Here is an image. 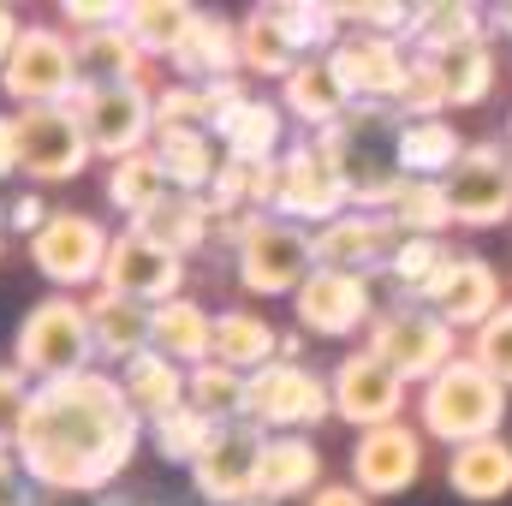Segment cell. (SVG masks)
Segmentation results:
<instances>
[{"instance_id": "14", "label": "cell", "mask_w": 512, "mask_h": 506, "mask_svg": "<svg viewBox=\"0 0 512 506\" xmlns=\"http://www.w3.org/2000/svg\"><path fill=\"white\" fill-rule=\"evenodd\" d=\"M453 227H501L512 215V149L501 143H465L459 167L441 179Z\"/></svg>"}, {"instance_id": "17", "label": "cell", "mask_w": 512, "mask_h": 506, "mask_svg": "<svg viewBox=\"0 0 512 506\" xmlns=\"http://www.w3.org/2000/svg\"><path fill=\"white\" fill-rule=\"evenodd\" d=\"M328 60H334V72H340V84L358 108H393V96L405 84V66H411L399 36H370V30H346Z\"/></svg>"}, {"instance_id": "9", "label": "cell", "mask_w": 512, "mask_h": 506, "mask_svg": "<svg viewBox=\"0 0 512 506\" xmlns=\"http://www.w3.org/2000/svg\"><path fill=\"white\" fill-rule=\"evenodd\" d=\"M322 417H334V393H328V381L316 376L310 364L274 358L268 370L251 376L245 423H256L262 435H304V429H316Z\"/></svg>"}, {"instance_id": "58", "label": "cell", "mask_w": 512, "mask_h": 506, "mask_svg": "<svg viewBox=\"0 0 512 506\" xmlns=\"http://www.w3.org/2000/svg\"><path fill=\"white\" fill-rule=\"evenodd\" d=\"M0 256H6V239H0Z\"/></svg>"}, {"instance_id": "25", "label": "cell", "mask_w": 512, "mask_h": 506, "mask_svg": "<svg viewBox=\"0 0 512 506\" xmlns=\"http://www.w3.org/2000/svg\"><path fill=\"white\" fill-rule=\"evenodd\" d=\"M221 155L227 161H245V167H262V161H280L286 155V108L268 102V96H245L221 126Z\"/></svg>"}, {"instance_id": "36", "label": "cell", "mask_w": 512, "mask_h": 506, "mask_svg": "<svg viewBox=\"0 0 512 506\" xmlns=\"http://www.w3.org/2000/svg\"><path fill=\"white\" fill-rule=\"evenodd\" d=\"M78 42V72L84 84H143V48L126 36V24L72 36Z\"/></svg>"}, {"instance_id": "27", "label": "cell", "mask_w": 512, "mask_h": 506, "mask_svg": "<svg viewBox=\"0 0 512 506\" xmlns=\"http://www.w3.org/2000/svg\"><path fill=\"white\" fill-rule=\"evenodd\" d=\"M155 352L173 358L179 370H197V364H215V316L197 304V298H167L155 304Z\"/></svg>"}, {"instance_id": "5", "label": "cell", "mask_w": 512, "mask_h": 506, "mask_svg": "<svg viewBox=\"0 0 512 506\" xmlns=\"http://www.w3.org/2000/svg\"><path fill=\"white\" fill-rule=\"evenodd\" d=\"M0 90L18 108H72V96L84 90L78 42L60 24H24L12 60L0 66Z\"/></svg>"}, {"instance_id": "22", "label": "cell", "mask_w": 512, "mask_h": 506, "mask_svg": "<svg viewBox=\"0 0 512 506\" xmlns=\"http://www.w3.org/2000/svg\"><path fill=\"white\" fill-rule=\"evenodd\" d=\"M84 316H90V340H96V358L102 364H120L126 370L131 358L155 352V304H137V298H120V292H90L84 298Z\"/></svg>"}, {"instance_id": "41", "label": "cell", "mask_w": 512, "mask_h": 506, "mask_svg": "<svg viewBox=\"0 0 512 506\" xmlns=\"http://www.w3.org/2000/svg\"><path fill=\"white\" fill-rule=\"evenodd\" d=\"M441 72H447V96H453V108H477V102H489L501 66H495V48H489V42H465V48L441 54Z\"/></svg>"}, {"instance_id": "39", "label": "cell", "mask_w": 512, "mask_h": 506, "mask_svg": "<svg viewBox=\"0 0 512 506\" xmlns=\"http://www.w3.org/2000/svg\"><path fill=\"white\" fill-rule=\"evenodd\" d=\"M245 393H251V376H239L227 364H197L185 405H197L209 423H245Z\"/></svg>"}, {"instance_id": "47", "label": "cell", "mask_w": 512, "mask_h": 506, "mask_svg": "<svg viewBox=\"0 0 512 506\" xmlns=\"http://www.w3.org/2000/svg\"><path fill=\"white\" fill-rule=\"evenodd\" d=\"M30 399H36V381L24 376L18 364H0V453L18 447V435L30 423Z\"/></svg>"}, {"instance_id": "31", "label": "cell", "mask_w": 512, "mask_h": 506, "mask_svg": "<svg viewBox=\"0 0 512 506\" xmlns=\"http://www.w3.org/2000/svg\"><path fill=\"white\" fill-rule=\"evenodd\" d=\"M447 489H453L459 501H477V506L512 495V447L501 435L471 441V447H453V459H447Z\"/></svg>"}, {"instance_id": "43", "label": "cell", "mask_w": 512, "mask_h": 506, "mask_svg": "<svg viewBox=\"0 0 512 506\" xmlns=\"http://www.w3.org/2000/svg\"><path fill=\"white\" fill-rule=\"evenodd\" d=\"M453 108V96H447V72H441V60H429V54H411V66H405V84H399V96H393V114L405 120H441Z\"/></svg>"}, {"instance_id": "8", "label": "cell", "mask_w": 512, "mask_h": 506, "mask_svg": "<svg viewBox=\"0 0 512 506\" xmlns=\"http://www.w3.org/2000/svg\"><path fill=\"white\" fill-rule=\"evenodd\" d=\"M274 215L280 221H298V227H328L340 215H352V185H346V167L316 143H292L280 155V197H274Z\"/></svg>"}, {"instance_id": "15", "label": "cell", "mask_w": 512, "mask_h": 506, "mask_svg": "<svg viewBox=\"0 0 512 506\" xmlns=\"http://www.w3.org/2000/svg\"><path fill=\"white\" fill-rule=\"evenodd\" d=\"M262 429L256 423H221L209 453L191 465V489L209 506H251L256 501V471H262Z\"/></svg>"}, {"instance_id": "53", "label": "cell", "mask_w": 512, "mask_h": 506, "mask_svg": "<svg viewBox=\"0 0 512 506\" xmlns=\"http://www.w3.org/2000/svg\"><path fill=\"white\" fill-rule=\"evenodd\" d=\"M6 221H12L18 233H30V239H36V233H42V221H48V203H42V197H12V203H6Z\"/></svg>"}, {"instance_id": "13", "label": "cell", "mask_w": 512, "mask_h": 506, "mask_svg": "<svg viewBox=\"0 0 512 506\" xmlns=\"http://www.w3.org/2000/svg\"><path fill=\"white\" fill-rule=\"evenodd\" d=\"M292 316L304 334H322V340H352L358 328H370L382 310H376V280L370 274H346V268H316L298 298H292Z\"/></svg>"}, {"instance_id": "44", "label": "cell", "mask_w": 512, "mask_h": 506, "mask_svg": "<svg viewBox=\"0 0 512 506\" xmlns=\"http://www.w3.org/2000/svg\"><path fill=\"white\" fill-rule=\"evenodd\" d=\"M447 262H453V251H447L441 239H405V245H399V256L387 262V280H393L411 304H423V292L435 286V274H441Z\"/></svg>"}, {"instance_id": "46", "label": "cell", "mask_w": 512, "mask_h": 506, "mask_svg": "<svg viewBox=\"0 0 512 506\" xmlns=\"http://www.w3.org/2000/svg\"><path fill=\"white\" fill-rule=\"evenodd\" d=\"M471 358L512 393V304H501V310L471 334Z\"/></svg>"}, {"instance_id": "1", "label": "cell", "mask_w": 512, "mask_h": 506, "mask_svg": "<svg viewBox=\"0 0 512 506\" xmlns=\"http://www.w3.org/2000/svg\"><path fill=\"white\" fill-rule=\"evenodd\" d=\"M143 441V417L131 411L120 376L84 370V376L48 381L30 399V423L18 435V465L48 495H96L131 465Z\"/></svg>"}, {"instance_id": "50", "label": "cell", "mask_w": 512, "mask_h": 506, "mask_svg": "<svg viewBox=\"0 0 512 506\" xmlns=\"http://www.w3.org/2000/svg\"><path fill=\"white\" fill-rule=\"evenodd\" d=\"M60 18L72 24V36H90V30L120 24V18H126V6H114V0H66V6H60Z\"/></svg>"}, {"instance_id": "55", "label": "cell", "mask_w": 512, "mask_h": 506, "mask_svg": "<svg viewBox=\"0 0 512 506\" xmlns=\"http://www.w3.org/2000/svg\"><path fill=\"white\" fill-rule=\"evenodd\" d=\"M18 173V126H12V114H0V179H12Z\"/></svg>"}, {"instance_id": "4", "label": "cell", "mask_w": 512, "mask_h": 506, "mask_svg": "<svg viewBox=\"0 0 512 506\" xmlns=\"http://www.w3.org/2000/svg\"><path fill=\"white\" fill-rule=\"evenodd\" d=\"M96 358V340H90V316H84V298L72 292H48L24 322H18V340H12V364L36 387L66 376H84Z\"/></svg>"}, {"instance_id": "12", "label": "cell", "mask_w": 512, "mask_h": 506, "mask_svg": "<svg viewBox=\"0 0 512 506\" xmlns=\"http://www.w3.org/2000/svg\"><path fill=\"white\" fill-rule=\"evenodd\" d=\"M12 126H18V173L36 179V185L78 179L96 155L72 108H18Z\"/></svg>"}, {"instance_id": "20", "label": "cell", "mask_w": 512, "mask_h": 506, "mask_svg": "<svg viewBox=\"0 0 512 506\" xmlns=\"http://www.w3.org/2000/svg\"><path fill=\"white\" fill-rule=\"evenodd\" d=\"M405 233L393 215H370V209H352L340 221H328L316 233V268H346V274H387V262L399 256Z\"/></svg>"}, {"instance_id": "21", "label": "cell", "mask_w": 512, "mask_h": 506, "mask_svg": "<svg viewBox=\"0 0 512 506\" xmlns=\"http://www.w3.org/2000/svg\"><path fill=\"white\" fill-rule=\"evenodd\" d=\"M423 477V429L411 423H382L364 429L352 447V483L376 501V495H405Z\"/></svg>"}, {"instance_id": "52", "label": "cell", "mask_w": 512, "mask_h": 506, "mask_svg": "<svg viewBox=\"0 0 512 506\" xmlns=\"http://www.w3.org/2000/svg\"><path fill=\"white\" fill-rule=\"evenodd\" d=\"M0 506H30V477L12 453H0Z\"/></svg>"}, {"instance_id": "3", "label": "cell", "mask_w": 512, "mask_h": 506, "mask_svg": "<svg viewBox=\"0 0 512 506\" xmlns=\"http://www.w3.org/2000/svg\"><path fill=\"white\" fill-rule=\"evenodd\" d=\"M501 417H507V387L489 376L471 352L453 358L435 381L417 387V429L441 447H471V441H489L501 435Z\"/></svg>"}, {"instance_id": "32", "label": "cell", "mask_w": 512, "mask_h": 506, "mask_svg": "<svg viewBox=\"0 0 512 506\" xmlns=\"http://www.w3.org/2000/svg\"><path fill=\"white\" fill-rule=\"evenodd\" d=\"M197 6H185V0H131L126 6V36L143 48V60H173L179 48H185V36L197 30Z\"/></svg>"}, {"instance_id": "49", "label": "cell", "mask_w": 512, "mask_h": 506, "mask_svg": "<svg viewBox=\"0 0 512 506\" xmlns=\"http://www.w3.org/2000/svg\"><path fill=\"white\" fill-rule=\"evenodd\" d=\"M411 12H417V6L358 0V6H340V24H346V30H370V36H411Z\"/></svg>"}, {"instance_id": "7", "label": "cell", "mask_w": 512, "mask_h": 506, "mask_svg": "<svg viewBox=\"0 0 512 506\" xmlns=\"http://www.w3.org/2000/svg\"><path fill=\"white\" fill-rule=\"evenodd\" d=\"M233 274L251 298H298V286L316 274V233L280 215H262L233 251Z\"/></svg>"}, {"instance_id": "19", "label": "cell", "mask_w": 512, "mask_h": 506, "mask_svg": "<svg viewBox=\"0 0 512 506\" xmlns=\"http://www.w3.org/2000/svg\"><path fill=\"white\" fill-rule=\"evenodd\" d=\"M102 292H120V298H137V304H167V298L185 292V262L126 227V233H114V251H108V268H102Z\"/></svg>"}, {"instance_id": "59", "label": "cell", "mask_w": 512, "mask_h": 506, "mask_svg": "<svg viewBox=\"0 0 512 506\" xmlns=\"http://www.w3.org/2000/svg\"><path fill=\"white\" fill-rule=\"evenodd\" d=\"M507 131H512V126H507Z\"/></svg>"}, {"instance_id": "16", "label": "cell", "mask_w": 512, "mask_h": 506, "mask_svg": "<svg viewBox=\"0 0 512 506\" xmlns=\"http://www.w3.org/2000/svg\"><path fill=\"white\" fill-rule=\"evenodd\" d=\"M328 393H334V417L352 423L358 435L399 423V411H405V381L393 376L376 352H346L328 376Z\"/></svg>"}, {"instance_id": "33", "label": "cell", "mask_w": 512, "mask_h": 506, "mask_svg": "<svg viewBox=\"0 0 512 506\" xmlns=\"http://www.w3.org/2000/svg\"><path fill=\"white\" fill-rule=\"evenodd\" d=\"M465 42H483V12L471 0H429V6L411 12V54L441 60Z\"/></svg>"}, {"instance_id": "29", "label": "cell", "mask_w": 512, "mask_h": 506, "mask_svg": "<svg viewBox=\"0 0 512 506\" xmlns=\"http://www.w3.org/2000/svg\"><path fill=\"white\" fill-rule=\"evenodd\" d=\"M120 387H126L131 411H137L143 423H161V417H173V411L191 399V370H179V364L161 358V352H143V358H131L126 370H120Z\"/></svg>"}, {"instance_id": "34", "label": "cell", "mask_w": 512, "mask_h": 506, "mask_svg": "<svg viewBox=\"0 0 512 506\" xmlns=\"http://www.w3.org/2000/svg\"><path fill=\"white\" fill-rule=\"evenodd\" d=\"M239 54H245V72L256 78H292V66L304 60L298 54V42L286 36V24H280V6H256L239 18Z\"/></svg>"}, {"instance_id": "2", "label": "cell", "mask_w": 512, "mask_h": 506, "mask_svg": "<svg viewBox=\"0 0 512 506\" xmlns=\"http://www.w3.org/2000/svg\"><path fill=\"white\" fill-rule=\"evenodd\" d=\"M399 114L393 108H352L340 126L316 131V143L346 167V185H352V209H370L387 215L399 203V191L411 185L399 173Z\"/></svg>"}, {"instance_id": "56", "label": "cell", "mask_w": 512, "mask_h": 506, "mask_svg": "<svg viewBox=\"0 0 512 506\" xmlns=\"http://www.w3.org/2000/svg\"><path fill=\"white\" fill-rule=\"evenodd\" d=\"M18 36H24V24H18V12L0 0V66L12 60V48H18Z\"/></svg>"}, {"instance_id": "11", "label": "cell", "mask_w": 512, "mask_h": 506, "mask_svg": "<svg viewBox=\"0 0 512 506\" xmlns=\"http://www.w3.org/2000/svg\"><path fill=\"white\" fill-rule=\"evenodd\" d=\"M114 251V233L96 221V215H72V209H54L42 221V233L30 239V262L42 280H54L60 292H78V286H102V268Z\"/></svg>"}, {"instance_id": "57", "label": "cell", "mask_w": 512, "mask_h": 506, "mask_svg": "<svg viewBox=\"0 0 512 506\" xmlns=\"http://www.w3.org/2000/svg\"><path fill=\"white\" fill-rule=\"evenodd\" d=\"M501 30H507V36H512V0H507V6H501Z\"/></svg>"}, {"instance_id": "37", "label": "cell", "mask_w": 512, "mask_h": 506, "mask_svg": "<svg viewBox=\"0 0 512 506\" xmlns=\"http://www.w3.org/2000/svg\"><path fill=\"white\" fill-rule=\"evenodd\" d=\"M155 161L167 167V185L191 191V197H203L215 185V173H221L209 131H155Z\"/></svg>"}, {"instance_id": "51", "label": "cell", "mask_w": 512, "mask_h": 506, "mask_svg": "<svg viewBox=\"0 0 512 506\" xmlns=\"http://www.w3.org/2000/svg\"><path fill=\"white\" fill-rule=\"evenodd\" d=\"M197 90H203V108H209V126H221V120H227V114H233V108H239V102L251 96V90H245L239 78H215V84H197Z\"/></svg>"}, {"instance_id": "23", "label": "cell", "mask_w": 512, "mask_h": 506, "mask_svg": "<svg viewBox=\"0 0 512 506\" xmlns=\"http://www.w3.org/2000/svg\"><path fill=\"white\" fill-rule=\"evenodd\" d=\"M280 108L304 126V137H316V131L340 126L358 102L346 96V84H340V72H334L328 54H304V60L292 66V78L280 84Z\"/></svg>"}, {"instance_id": "45", "label": "cell", "mask_w": 512, "mask_h": 506, "mask_svg": "<svg viewBox=\"0 0 512 506\" xmlns=\"http://www.w3.org/2000/svg\"><path fill=\"white\" fill-rule=\"evenodd\" d=\"M280 24L298 42V54H334V42L346 36L340 30V6H322V0H286Z\"/></svg>"}, {"instance_id": "54", "label": "cell", "mask_w": 512, "mask_h": 506, "mask_svg": "<svg viewBox=\"0 0 512 506\" xmlns=\"http://www.w3.org/2000/svg\"><path fill=\"white\" fill-rule=\"evenodd\" d=\"M310 506H370V495H364L358 483H322V489L310 495Z\"/></svg>"}, {"instance_id": "48", "label": "cell", "mask_w": 512, "mask_h": 506, "mask_svg": "<svg viewBox=\"0 0 512 506\" xmlns=\"http://www.w3.org/2000/svg\"><path fill=\"white\" fill-rule=\"evenodd\" d=\"M155 131H209V108L197 84H167L155 90Z\"/></svg>"}, {"instance_id": "26", "label": "cell", "mask_w": 512, "mask_h": 506, "mask_svg": "<svg viewBox=\"0 0 512 506\" xmlns=\"http://www.w3.org/2000/svg\"><path fill=\"white\" fill-rule=\"evenodd\" d=\"M131 233H143L149 245H161V251H173L179 262H185L191 251H203V245H209V233H215V209H209V197L173 191L167 203H155L149 215H137V221H131Z\"/></svg>"}, {"instance_id": "35", "label": "cell", "mask_w": 512, "mask_h": 506, "mask_svg": "<svg viewBox=\"0 0 512 506\" xmlns=\"http://www.w3.org/2000/svg\"><path fill=\"white\" fill-rule=\"evenodd\" d=\"M465 155V137L447 120H405L399 126V173L405 179H447Z\"/></svg>"}, {"instance_id": "10", "label": "cell", "mask_w": 512, "mask_h": 506, "mask_svg": "<svg viewBox=\"0 0 512 506\" xmlns=\"http://www.w3.org/2000/svg\"><path fill=\"white\" fill-rule=\"evenodd\" d=\"M72 114H78V126L90 137V149L108 155V167L137 155V149H149V137H155L149 84H84L72 96Z\"/></svg>"}, {"instance_id": "18", "label": "cell", "mask_w": 512, "mask_h": 506, "mask_svg": "<svg viewBox=\"0 0 512 506\" xmlns=\"http://www.w3.org/2000/svg\"><path fill=\"white\" fill-rule=\"evenodd\" d=\"M423 304L453 328V334H477L507 298H501V274L489 268V256L453 251V262L435 274V286L423 292Z\"/></svg>"}, {"instance_id": "38", "label": "cell", "mask_w": 512, "mask_h": 506, "mask_svg": "<svg viewBox=\"0 0 512 506\" xmlns=\"http://www.w3.org/2000/svg\"><path fill=\"white\" fill-rule=\"evenodd\" d=\"M108 197H114V209H126L131 221H137V215H149L155 203H167V197H173V185H167V167L155 161V143L108 167Z\"/></svg>"}, {"instance_id": "28", "label": "cell", "mask_w": 512, "mask_h": 506, "mask_svg": "<svg viewBox=\"0 0 512 506\" xmlns=\"http://www.w3.org/2000/svg\"><path fill=\"white\" fill-rule=\"evenodd\" d=\"M274 358H280V334H274V322H268L262 310L233 304V310L215 316V364H227V370H239V376H256V370H268Z\"/></svg>"}, {"instance_id": "42", "label": "cell", "mask_w": 512, "mask_h": 506, "mask_svg": "<svg viewBox=\"0 0 512 506\" xmlns=\"http://www.w3.org/2000/svg\"><path fill=\"white\" fill-rule=\"evenodd\" d=\"M387 215L399 221L405 239H441V227H453V209H447V185L441 179H411Z\"/></svg>"}, {"instance_id": "6", "label": "cell", "mask_w": 512, "mask_h": 506, "mask_svg": "<svg viewBox=\"0 0 512 506\" xmlns=\"http://www.w3.org/2000/svg\"><path fill=\"white\" fill-rule=\"evenodd\" d=\"M364 352H376L405 387H423V381L441 376L453 358H465V352H459V334H453L429 304H393V310H382V316L370 322Z\"/></svg>"}, {"instance_id": "30", "label": "cell", "mask_w": 512, "mask_h": 506, "mask_svg": "<svg viewBox=\"0 0 512 506\" xmlns=\"http://www.w3.org/2000/svg\"><path fill=\"white\" fill-rule=\"evenodd\" d=\"M179 66V84H215V78H239L245 72V54H239V24L227 18H197V30L185 36V48L173 54Z\"/></svg>"}, {"instance_id": "40", "label": "cell", "mask_w": 512, "mask_h": 506, "mask_svg": "<svg viewBox=\"0 0 512 506\" xmlns=\"http://www.w3.org/2000/svg\"><path fill=\"white\" fill-rule=\"evenodd\" d=\"M215 429L221 423H209L197 405H179L173 417H161V423H149V441H155V453L167 459V465H197L203 453H209V441H215Z\"/></svg>"}, {"instance_id": "24", "label": "cell", "mask_w": 512, "mask_h": 506, "mask_svg": "<svg viewBox=\"0 0 512 506\" xmlns=\"http://www.w3.org/2000/svg\"><path fill=\"white\" fill-rule=\"evenodd\" d=\"M322 489V453L310 435H268L262 441V471H256V501L251 506H280V501H310Z\"/></svg>"}]
</instances>
